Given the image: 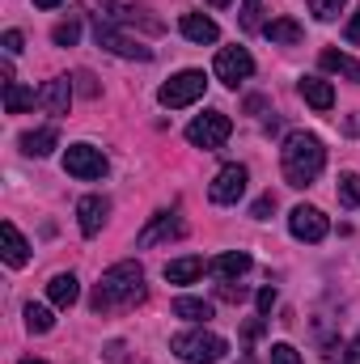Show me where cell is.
Listing matches in <instances>:
<instances>
[{"instance_id": "1", "label": "cell", "mask_w": 360, "mask_h": 364, "mask_svg": "<svg viewBox=\"0 0 360 364\" xmlns=\"http://www.w3.org/2000/svg\"><path fill=\"white\" fill-rule=\"evenodd\" d=\"M144 292H149V284H144V267L127 259V263H115V267L102 272V279H97V288H93V296H90V309L93 314L136 309V305L144 301Z\"/></svg>"}, {"instance_id": "2", "label": "cell", "mask_w": 360, "mask_h": 364, "mask_svg": "<svg viewBox=\"0 0 360 364\" xmlns=\"http://www.w3.org/2000/svg\"><path fill=\"white\" fill-rule=\"evenodd\" d=\"M327 166V149L314 132H292L280 149V170H284V182L288 186H309V182L322 174Z\"/></svg>"}, {"instance_id": "3", "label": "cell", "mask_w": 360, "mask_h": 364, "mask_svg": "<svg viewBox=\"0 0 360 364\" xmlns=\"http://www.w3.org/2000/svg\"><path fill=\"white\" fill-rule=\"evenodd\" d=\"M81 9L93 13L97 26H123V30L140 26V30H149V34H162V21L149 17V9H140V4H132V0H81Z\"/></svg>"}, {"instance_id": "4", "label": "cell", "mask_w": 360, "mask_h": 364, "mask_svg": "<svg viewBox=\"0 0 360 364\" xmlns=\"http://www.w3.org/2000/svg\"><path fill=\"white\" fill-rule=\"evenodd\" d=\"M170 352L182 364H221L225 352H229V343L221 335H212V331H182V335L170 339Z\"/></svg>"}, {"instance_id": "5", "label": "cell", "mask_w": 360, "mask_h": 364, "mask_svg": "<svg viewBox=\"0 0 360 364\" xmlns=\"http://www.w3.org/2000/svg\"><path fill=\"white\" fill-rule=\"evenodd\" d=\"M208 90V77L199 73V68H186L179 77H170L162 90H157V102L162 106H170V110H182V106H191V102H199Z\"/></svg>"}, {"instance_id": "6", "label": "cell", "mask_w": 360, "mask_h": 364, "mask_svg": "<svg viewBox=\"0 0 360 364\" xmlns=\"http://www.w3.org/2000/svg\"><path fill=\"white\" fill-rule=\"evenodd\" d=\"M229 132H233L229 114H221V110H203L199 119H191L186 140H191L195 149H221V144L229 140Z\"/></svg>"}, {"instance_id": "7", "label": "cell", "mask_w": 360, "mask_h": 364, "mask_svg": "<svg viewBox=\"0 0 360 364\" xmlns=\"http://www.w3.org/2000/svg\"><path fill=\"white\" fill-rule=\"evenodd\" d=\"M64 170H68L73 178H81V182H93V178H106L110 161H106V153L93 149V144H68V153H64Z\"/></svg>"}, {"instance_id": "8", "label": "cell", "mask_w": 360, "mask_h": 364, "mask_svg": "<svg viewBox=\"0 0 360 364\" xmlns=\"http://www.w3.org/2000/svg\"><path fill=\"white\" fill-rule=\"evenodd\" d=\"M288 233H292L297 242H322V237L331 233V220H327L318 208H309V203H297V208L288 212Z\"/></svg>"}, {"instance_id": "9", "label": "cell", "mask_w": 360, "mask_h": 364, "mask_svg": "<svg viewBox=\"0 0 360 364\" xmlns=\"http://www.w3.org/2000/svg\"><path fill=\"white\" fill-rule=\"evenodd\" d=\"M93 38H97V47H106L110 55H123V60H153V51H149L140 38L123 34L119 26H97V30H93Z\"/></svg>"}, {"instance_id": "10", "label": "cell", "mask_w": 360, "mask_h": 364, "mask_svg": "<svg viewBox=\"0 0 360 364\" xmlns=\"http://www.w3.org/2000/svg\"><path fill=\"white\" fill-rule=\"evenodd\" d=\"M250 73H255V60H250L246 47H225V51H216V77H221L229 90H238Z\"/></svg>"}, {"instance_id": "11", "label": "cell", "mask_w": 360, "mask_h": 364, "mask_svg": "<svg viewBox=\"0 0 360 364\" xmlns=\"http://www.w3.org/2000/svg\"><path fill=\"white\" fill-rule=\"evenodd\" d=\"M179 237H186V220H182V216H170V212H157V216L140 229L136 246L149 250V246H157V242H179Z\"/></svg>"}, {"instance_id": "12", "label": "cell", "mask_w": 360, "mask_h": 364, "mask_svg": "<svg viewBox=\"0 0 360 364\" xmlns=\"http://www.w3.org/2000/svg\"><path fill=\"white\" fill-rule=\"evenodd\" d=\"M246 182H250L246 166H225V170L212 178V186H208V199H212V203H238V199L246 195Z\"/></svg>"}, {"instance_id": "13", "label": "cell", "mask_w": 360, "mask_h": 364, "mask_svg": "<svg viewBox=\"0 0 360 364\" xmlns=\"http://www.w3.org/2000/svg\"><path fill=\"white\" fill-rule=\"evenodd\" d=\"M106 216H110V199H102V195H85V199L77 203V225H81L85 237H97V233H102Z\"/></svg>"}, {"instance_id": "14", "label": "cell", "mask_w": 360, "mask_h": 364, "mask_svg": "<svg viewBox=\"0 0 360 364\" xmlns=\"http://www.w3.org/2000/svg\"><path fill=\"white\" fill-rule=\"evenodd\" d=\"M73 77H55V81H47L43 90H38V106L47 110V114H68V106H73Z\"/></svg>"}, {"instance_id": "15", "label": "cell", "mask_w": 360, "mask_h": 364, "mask_svg": "<svg viewBox=\"0 0 360 364\" xmlns=\"http://www.w3.org/2000/svg\"><path fill=\"white\" fill-rule=\"evenodd\" d=\"M0 242H4V263H9V267H26V263H30V242L17 233L13 220L0 225Z\"/></svg>"}, {"instance_id": "16", "label": "cell", "mask_w": 360, "mask_h": 364, "mask_svg": "<svg viewBox=\"0 0 360 364\" xmlns=\"http://www.w3.org/2000/svg\"><path fill=\"white\" fill-rule=\"evenodd\" d=\"M47 296H51V305H55V309H73V305H77V296H81V284H77V275H73V272L51 275V284H47Z\"/></svg>"}, {"instance_id": "17", "label": "cell", "mask_w": 360, "mask_h": 364, "mask_svg": "<svg viewBox=\"0 0 360 364\" xmlns=\"http://www.w3.org/2000/svg\"><path fill=\"white\" fill-rule=\"evenodd\" d=\"M250 267H255V259H250L246 250H229V255H221V259H212V263H208V272L221 275V279H242Z\"/></svg>"}, {"instance_id": "18", "label": "cell", "mask_w": 360, "mask_h": 364, "mask_svg": "<svg viewBox=\"0 0 360 364\" xmlns=\"http://www.w3.org/2000/svg\"><path fill=\"white\" fill-rule=\"evenodd\" d=\"M297 90H301V97H305L314 110H331V106H335V90H331V81H322V77H301Z\"/></svg>"}, {"instance_id": "19", "label": "cell", "mask_w": 360, "mask_h": 364, "mask_svg": "<svg viewBox=\"0 0 360 364\" xmlns=\"http://www.w3.org/2000/svg\"><path fill=\"white\" fill-rule=\"evenodd\" d=\"M182 34L191 38V43H216L221 38V30H216V21L212 17H203V13H182Z\"/></svg>"}, {"instance_id": "20", "label": "cell", "mask_w": 360, "mask_h": 364, "mask_svg": "<svg viewBox=\"0 0 360 364\" xmlns=\"http://www.w3.org/2000/svg\"><path fill=\"white\" fill-rule=\"evenodd\" d=\"M208 272V263L199 259V255H191V259H174V263H166V279L170 284H195L199 275Z\"/></svg>"}, {"instance_id": "21", "label": "cell", "mask_w": 360, "mask_h": 364, "mask_svg": "<svg viewBox=\"0 0 360 364\" xmlns=\"http://www.w3.org/2000/svg\"><path fill=\"white\" fill-rule=\"evenodd\" d=\"M263 34H268L271 43H280V47H297V43L305 38V30H301L292 17H275V21H268V26H263Z\"/></svg>"}, {"instance_id": "22", "label": "cell", "mask_w": 360, "mask_h": 364, "mask_svg": "<svg viewBox=\"0 0 360 364\" xmlns=\"http://www.w3.org/2000/svg\"><path fill=\"white\" fill-rule=\"evenodd\" d=\"M55 144H60V132L55 127H38V132H26L21 136V153H30V157H47Z\"/></svg>"}, {"instance_id": "23", "label": "cell", "mask_w": 360, "mask_h": 364, "mask_svg": "<svg viewBox=\"0 0 360 364\" xmlns=\"http://www.w3.org/2000/svg\"><path fill=\"white\" fill-rule=\"evenodd\" d=\"M318 64H322L327 73H339V77H348V81L360 85V60H352V55H344V51H322Z\"/></svg>"}, {"instance_id": "24", "label": "cell", "mask_w": 360, "mask_h": 364, "mask_svg": "<svg viewBox=\"0 0 360 364\" xmlns=\"http://www.w3.org/2000/svg\"><path fill=\"white\" fill-rule=\"evenodd\" d=\"M174 318H186V322H208V318H212V301L179 296V301H174Z\"/></svg>"}, {"instance_id": "25", "label": "cell", "mask_w": 360, "mask_h": 364, "mask_svg": "<svg viewBox=\"0 0 360 364\" xmlns=\"http://www.w3.org/2000/svg\"><path fill=\"white\" fill-rule=\"evenodd\" d=\"M34 102H38V93H34V90H26L21 81L4 85V110H9V114H21V110H30Z\"/></svg>"}, {"instance_id": "26", "label": "cell", "mask_w": 360, "mask_h": 364, "mask_svg": "<svg viewBox=\"0 0 360 364\" xmlns=\"http://www.w3.org/2000/svg\"><path fill=\"white\" fill-rule=\"evenodd\" d=\"M51 326H55L51 309H47V305H34V301H30V305H26V331H30V335H47Z\"/></svg>"}, {"instance_id": "27", "label": "cell", "mask_w": 360, "mask_h": 364, "mask_svg": "<svg viewBox=\"0 0 360 364\" xmlns=\"http://www.w3.org/2000/svg\"><path fill=\"white\" fill-rule=\"evenodd\" d=\"M339 203L344 208H360V174H339Z\"/></svg>"}, {"instance_id": "28", "label": "cell", "mask_w": 360, "mask_h": 364, "mask_svg": "<svg viewBox=\"0 0 360 364\" xmlns=\"http://www.w3.org/2000/svg\"><path fill=\"white\" fill-rule=\"evenodd\" d=\"M259 4H263V0H242V13H238V21H242V30H246V34L263 30V21H259V13H263V9H259Z\"/></svg>"}, {"instance_id": "29", "label": "cell", "mask_w": 360, "mask_h": 364, "mask_svg": "<svg viewBox=\"0 0 360 364\" xmlns=\"http://www.w3.org/2000/svg\"><path fill=\"white\" fill-rule=\"evenodd\" d=\"M305 4H309V13H314L318 21H335V17L344 13L348 0H305Z\"/></svg>"}, {"instance_id": "30", "label": "cell", "mask_w": 360, "mask_h": 364, "mask_svg": "<svg viewBox=\"0 0 360 364\" xmlns=\"http://www.w3.org/2000/svg\"><path fill=\"white\" fill-rule=\"evenodd\" d=\"M51 38H55V47H73V43L81 38V26H77V21H60V26L51 30Z\"/></svg>"}, {"instance_id": "31", "label": "cell", "mask_w": 360, "mask_h": 364, "mask_svg": "<svg viewBox=\"0 0 360 364\" xmlns=\"http://www.w3.org/2000/svg\"><path fill=\"white\" fill-rule=\"evenodd\" d=\"M271 364H301V352L292 343H271Z\"/></svg>"}, {"instance_id": "32", "label": "cell", "mask_w": 360, "mask_h": 364, "mask_svg": "<svg viewBox=\"0 0 360 364\" xmlns=\"http://www.w3.org/2000/svg\"><path fill=\"white\" fill-rule=\"evenodd\" d=\"M271 212H275V195H259V199H255V208H250V216H255V220H268Z\"/></svg>"}, {"instance_id": "33", "label": "cell", "mask_w": 360, "mask_h": 364, "mask_svg": "<svg viewBox=\"0 0 360 364\" xmlns=\"http://www.w3.org/2000/svg\"><path fill=\"white\" fill-rule=\"evenodd\" d=\"M221 296H225V301H233V305H238V301H246V288H242V284H238V279H225V284H221Z\"/></svg>"}, {"instance_id": "34", "label": "cell", "mask_w": 360, "mask_h": 364, "mask_svg": "<svg viewBox=\"0 0 360 364\" xmlns=\"http://www.w3.org/2000/svg\"><path fill=\"white\" fill-rule=\"evenodd\" d=\"M73 85H77V93H85V97H97V81H93L90 73H77Z\"/></svg>"}, {"instance_id": "35", "label": "cell", "mask_w": 360, "mask_h": 364, "mask_svg": "<svg viewBox=\"0 0 360 364\" xmlns=\"http://www.w3.org/2000/svg\"><path fill=\"white\" fill-rule=\"evenodd\" d=\"M26 47V38H21V30H4V55H17Z\"/></svg>"}, {"instance_id": "36", "label": "cell", "mask_w": 360, "mask_h": 364, "mask_svg": "<svg viewBox=\"0 0 360 364\" xmlns=\"http://www.w3.org/2000/svg\"><path fill=\"white\" fill-rule=\"evenodd\" d=\"M263 331H268V322H263V318H250V322L242 326V339H246V343H255V339H259Z\"/></svg>"}, {"instance_id": "37", "label": "cell", "mask_w": 360, "mask_h": 364, "mask_svg": "<svg viewBox=\"0 0 360 364\" xmlns=\"http://www.w3.org/2000/svg\"><path fill=\"white\" fill-rule=\"evenodd\" d=\"M255 305H259V314H271V309H275V288H259Z\"/></svg>"}, {"instance_id": "38", "label": "cell", "mask_w": 360, "mask_h": 364, "mask_svg": "<svg viewBox=\"0 0 360 364\" xmlns=\"http://www.w3.org/2000/svg\"><path fill=\"white\" fill-rule=\"evenodd\" d=\"M348 43H360V9H356V17H352V26H348Z\"/></svg>"}, {"instance_id": "39", "label": "cell", "mask_w": 360, "mask_h": 364, "mask_svg": "<svg viewBox=\"0 0 360 364\" xmlns=\"http://www.w3.org/2000/svg\"><path fill=\"white\" fill-rule=\"evenodd\" d=\"M348 364H360V339L352 343V348H348Z\"/></svg>"}, {"instance_id": "40", "label": "cell", "mask_w": 360, "mask_h": 364, "mask_svg": "<svg viewBox=\"0 0 360 364\" xmlns=\"http://www.w3.org/2000/svg\"><path fill=\"white\" fill-rule=\"evenodd\" d=\"M60 0H34V9H55Z\"/></svg>"}, {"instance_id": "41", "label": "cell", "mask_w": 360, "mask_h": 364, "mask_svg": "<svg viewBox=\"0 0 360 364\" xmlns=\"http://www.w3.org/2000/svg\"><path fill=\"white\" fill-rule=\"evenodd\" d=\"M208 4H212V9H225V4H229V0H208Z\"/></svg>"}, {"instance_id": "42", "label": "cell", "mask_w": 360, "mask_h": 364, "mask_svg": "<svg viewBox=\"0 0 360 364\" xmlns=\"http://www.w3.org/2000/svg\"><path fill=\"white\" fill-rule=\"evenodd\" d=\"M21 364H47V360H21Z\"/></svg>"}, {"instance_id": "43", "label": "cell", "mask_w": 360, "mask_h": 364, "mask_svg": "<svg viewBox=\"0 0 360 364\" xmlns=\"http://www.w3.org/2000/svg\"><path fill=\"white\" fill-rule=\"evenodd\" d=\"M242 364H255V360H242Z\"/></svg>"}]
</instances>
